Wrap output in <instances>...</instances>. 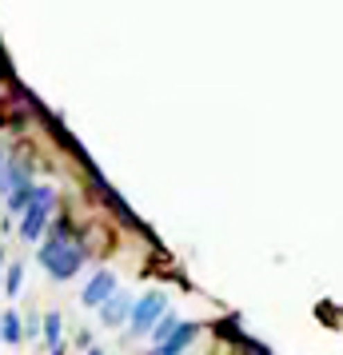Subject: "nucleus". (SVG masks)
I'll return each mask as SVG.
<instances>
[{"instance_id": "17", "label": "nucleus", "mask_w": 343, "mask_h": 355, "mask_svg": "<svg viewBox=\"0 0 343 355\" xmlns=\"http://www.w3.org/2000/svg\"><path fill=\"white\" fill-rule=\"evenodd\" d=\"M0 339H4V336H0Z\"/></svg>"}, {"instance_id": "8", "label": "nucleus", "mask_w": 343, "mask_h": 355, "mask_svg": "<svg viewBox=\"0 0 343 355\" xmlns=\"http://www.w3.org/2000/svg\"><path fill=\"white\" fill-rule=\"evenodd\" d=\"M0 336H4V343H20L24 339V320H20L17 311H4L0 315Z\"/></svg>"}, {"instance_id": "16", "label": "nucleus", "mask_w": 343, "mask_h": 355, "mask_svg": "<svg viewBox=\"0 0 343 355\" xmlns=\"http://www.w3.org/2000/svg\"><path fill=\"white\" fill-rule=\"evenodd\" d=\"M0 164H4V148H0Z\"/></svg>"}, {"instance_id": "10", "label": "nucleus", "mask_w": 343, "mask_h": 355, "mask_svg": "<svg viewBox=\"0 0 343 355\" xmlns=\"http://www.w3.org/2000/svg\"><path fill=\"white\" fill-rule=\"evenodd\" d=\"M200 336V323H180V327H176V336L168 339V347H172V352L180 355L184 347H188V343H192V339Z\"/></svg>"}, {"instance_id": "13", "label": "nucleus", "mask_w": 343, "mask_h": 355, "mask_svg": "<svg viewBox=\"0 0 343 355\" xmlns=\"http://www.w3.org/2000/svg\"><path fill=\"white\" fill-rule=\"evenodd\" d=\"M4 272H8V256H4V248H0V295H4Z\"/></svg>"}, {"instance_id": "4", "label": "nucleus", "mask_w": 343, "mask_h": 355, "mask_svg": "<svg viewBox=\"0 0 343 355\" xmlns=\"http://www.w3.org/2000/svg\"><path fill=\"white\" fill-rule=\"evenodd\" d=\"M116 291H120V288H116V275L108 272V268H100V272L88 279V288L80 291V304H84V307H104V304L116 295Z\"/></svg>"}, {"instance_id": "14", "label": "nucleus", "mask_w": 343, "mask_h": 355, "mask_svg": "<svg viewBox=\"0 0 343 355\" xmlns=\"http://www.w3.org/2000/svg\"><path fill=\"white\" fill-rule=\"evenodd\" d=\"M148 355H176V352H172L168 343H156V347H152V352H148Z\"/></svg>"}, {"instance_id": "9", "label": "nucleus", "mask_w": 343, "mask_h": 355, "mask_svg": "<svg viewBox=\"0 0 343 355\" xmlns=\"http://www.w3.org/2000/svg\"><path fill=\"white\" fill-rule=\"evenodd\" d=\"M40 331H44V343H49V347H60V339H64V320H60L56 311H49Z\"/></svg>"}, {"instance_id": "12", "label": "nucleus", "mask_w": 343, "mask_h": 355, "mask_svg": "<svg viewBox=\"0 0 343 355\" xmlns=\"http://www.w3.org/2000/svg\"><path fill=\"white\" fill-rule=\"evenodd\" d=\"M20 284H24V263L12 259L8 272H4V295H20Z\"/></svg>"}, {"instance_id": "6", "label": "nucleus", "mask_w": 343, "mask_h": 355, "mask_svg": "<svg viewBox=\"0 0 343 355\" xmlns=\"http://www.w3.org/2000/svg\"><path fill=\"white\" fill-rule=\"evenodd\" d=\"M20 184H28V168H24V164L4 160V164H0V196L17 192Z\"/></svg>"}, {"instance_id": "7", "label": "nucleus", "mask_w": 343, "mask_h": 355, "mask_svg": "<svg viewBox=\"0 0 343 355\" xmlns=\"http://www.w3.org/2000/svg\"><path fill=\"white\" fill-rule=\"evenodd\" d=\"M36 192H40V184H20L17 192L4 196V200H8V216H24V211H28V204L36 200Z\"/></svg>"}, {"instance_id": "15", "label": "nucleus", "mask_w": 343, "mask_h": 355, "mask_svg": "<svg viewBox=\"0 0 343 355\" xmlns=\"http://www.w3.org/2000/svg\"><path fill=\"white\" fill-rule=\"evenodd\" d=\"M52 355H68V352H64V343H60V347H52Z\"/></svg>"}, {"instance_id": "11", "label": "nucleus", "mask_w": 343, "mask_h": 355, "mask_svg": "<svg viewBox=\"0 0 343 355\" xmlns=\"http://www.w3.org/2000/svg\"><path fill=\"white\" fill-rule=\"evenodd\" d=\"M180 323H184V320H176L172 311H164V320L152 327V343H168V339L176 336V327H180Z\"/></svg>"}, {"instance_id": "2", "label": "nucleus", "mask_w": 343, "mask_h": 355, "mask_svg": "<svg viewBox=\"0 0 343 355\" xmlns=\"http://www.w3.org/2000/svg\"><path fill=\"white\" fill-rule=\"evenodd\" d=\"M52 204H56V192H52L49 184H40L36 200L28 204V211L20 216V240L40 243V236H44V232H49V224H52Z\"/></svg>"}, {"instance_id": "3", "label": "nucleus", "mask_w": 343, "mask_h": 355, "mask_svg": "<svg viewBox=\"0 0 343 355\" xmlns=\"http://www.w3.org/2000/svg\"><path fill=\"white\" fill-rule=\"evenodd\" d=\"M164 311H168V295L164 291H148V295H140L136 300V307H132V336H152V327L164 320Z\"/></svg>"}, {"instance_id": "5", "label": "nucleus", "mask_w": 343, "mask_h": 355, "mask_svg": "<svg viewBox=\"0 0 343 355\" xmlns=\"http://www.w3.org/2000/svg\"><path fill=\"white\" fill-rule=\"evenodd\" d=\"M132 307H136V304H132L128 291H116L112 300L100 307V323H104V327H120V323L132 320Z\"/></svg>"}, {"instance_id": "1", "label": "nucleus", "mask_w": 343, "mask_h": 355, "mask_svg": "<svg viewBox=\"0 0 343 355\" xmlns=\"http://www.w3.org/2000/svg\"><path fill=\"white\" fill-rule=\"evenodd\" d=\"M84 243H72V236H56L52 232L49 240L40 243V268L52 275V279H72V275L84 268Z\"/></svg>"}]
</instances>
